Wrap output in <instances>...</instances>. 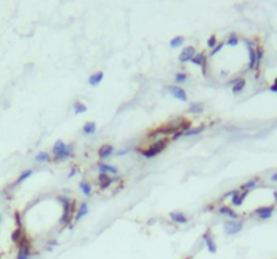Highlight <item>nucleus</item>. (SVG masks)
I'll use <instances>...</instances> for the list:
<instances>
[{
  "mask_svg": "<svg viewBox=\"0 0 277 259\" xmlns=\"http://www.w3.org/2000/svg\"><path fill=\"white\" fill-rule=\"evenodd\" d=\"M53 155H54V161L57 162L65 161L73 155V146L66 144L62 140H57L53 146Z\"/></svg>",
  "mask_w": 277,
  "mask_h": 259,
  "instance_id": "f257e3e1",
  "label": "nucleus"
},
{
  "mask_svg": "<svg viewBox=\"0 0 277 259\" xmlns=\"http://www.w3.org/2000/svg\"><path fill=\"white\" fill-rule=\"evenodd\" d=\"M168 144H169V139H168V138H165V139H158V140H156L154 143H152L147 148L141 150L139 153L142 154L145 158H154V157H157L160 153L164 151V150L168 147Z\"/></svg>",
  "mask_w": 277,
  "mask_h": 259,
  "instance_id": "f03ea898",
  "label": "nucleus"
},
{
  "mask_svg": "<svg viewBox=\"0 0 277 259\" xmlns=\"http://www.w3.org/2000/svg\"><path fill=\"white\" fill-rule=\"evenodd\" d=\"M57 200L60 202H62V208H64V213H62V216L60 219V223L64 225H66V224H69L70 223L72 216L75 215V201H70V200L68 197H65V196L64 197L58 196Z\"/></svg>",
  "mask_w": 277,
  "mask_h": 259,
  "instance_id": "7ed1b4c3",
  "label": "nucleus"
},
{
  "mask_svg": "<svg viewBox=\"0 0 277 259\" xmlns=\"http://www.w3.org/2000/svg\"><path fill=\"white\" fill-rule=\"evenodd\" d=\"M243 229V223L239 220H229L224 223V232L227 235H237Z\"/></svg>",
  "mask_w": 277,
  "mask_h": 259,
  "instance_id": "20e7f679",
  "label": "nucleus"
},
{
  "mask_svg": "<svg viewBox=\"0 0 277 259\" xmlns=\"http://www.w3.org/2000/svg\"><path fill=\"white\" fill-rule=\"evenodd\" d=\"M168 89H169V92H170L172 96H173L175 99H177V100H180V101H187V100H188L187 92H185V89L181 88V86H179V85H170V86H168Z\"/></svg>",
  "mask_w": 277,
  "mask_h": 259,
  "instance_id": "39448f33",
  "label": "nucleus"
},
{
  "mask_svg": "<svg viewBox=\"0 0 277 259\" xmlns=\"http://www.w3.org/2000/svg\"><path fill=\"white\" fill-rule=\"evenodd\" d=\"M203 242H204V244H206L207 250L211 254L216 252V244H215V239H214V236H212L211 229H207L206 232L203 234Z\"/></svg>",
  "mask_w": 277,
  "mask_h": 259,
  "instance_id": "423d86ee",
  "label": "nucleus"
},
{
  "mask_svg": "<svg viewBox=\"0 0 277 259\" xmlns=\"http://www.w3.org/2000/svg\"><path fill=\"white\" fill-rule=\"evenodd\" d=\"M195 54H196V50H195L193 46H185V47L183 49V51L180 53L179 60H180V62H183V63L191 62V60L193 58Z\"/></svg>",
  "mask_w": 277,
  "mask_h": 259,
  "instance_id": "0eeeda50",
  "label": "nucleus"
},
{
  "mask_svg": "<svg viewBox=\"0 0 277 259\" xmlns=\"http://www.w3.org/2000/svg\"><path fill=\"white\" fill-rule=\"evenodd\" d=\"M273 211H274V207L270 205V207H261V208H257L254 213L260 217L261 220H268L270 219L272 215H273Z\"/></svg>",
  "mask_w": 277,
  "mask_h": 259,
  "instance_id": "6e6552de",
  "label": "nucleus"
},
{
  "mask_svg": "<svg viewBox=\"0 0 277 259\" xmlns=\"http://www.w3.org/2000/svg\"><path fill=\"white\" fill-rule=\"evenodd\" d=\"M247 194H249L247 190H243V192L241 193L238 189H235L234 194H233V196H231V204H233L234 207H241V205H242V204H243L245 198L247 197Z\"/></svg>",
  "mask_w": 277,
  "mask_h": 259,
  "instance_id": "1a4fd4ad",
  "label": "nucleus"
},
{
  "mask_svg": "<svg viewBox=\"0 0 277 259\" xmlns=\"http://www.w3.org/2000/svg\"><path fill=\"white\" fill-rule=\"evenodd\" d=\"M112 154H114V147H112V144H108V143L102 144L97 150V155H99L100 159H107V158L111 157Z\"/></svg>",
  "mask_w": 277,
  "mask_h": 259,
  "instance_id": "9d476101",
  "label": "nucleus"
},
{
  "mask_svg": "<svg viewBox=\"0 0 277 259\" xmlns=\"http://www.w3.org/2000/svg\"><path fill=\"white\" fill-rule=\"evenodd\" d=\"M219 213L222 216H226V217H230L231 220H237L238 219V215L233 208L229 207V205H222L219 207Z\"/></svg>",
  "mask_w": 277,
  "mask_h": 259,
  "instance_id": "9b49d317",
  "label": "nucleus"
},
{
  "mask_svg": "<svg viewBox=\"0 0 277 259\" xmlns=\"http://www.w3.org/2000/svg\"><path fill=\"white\" fill-rule=\"evenodd\" d=\"M97 169H99V173H106V174H116L118 173V169L115 166L110 165V163H104V162L97 163Z\"/></svg>",
  "mask_w": 277,
  "mask_h": 259,
  "instance_id": "f8f14e48",
  "label": "nucleus"
},
{
  "mask_svg": "<svg viewBox=\"0 0 277 259\" xmlns=\"http://www.w3.org/2000/svg\"><path fill=\"white\" fill-rule=\"evenodd\" d=\"M169 217L172 219V221L177 223V224H187L188 223V217L183 212H170Z\"/></svg>",
  "mask_w": 277,
  "mask_h": 259,
  "instance_id": "ddd939ff",
  "label": "nucleus"
},
{
  "mask_svg": "<svg viewBox=\"0 0 277 259\" xmlns=\"http://www.w3.org/2000/svg\"><path fill=\"white\" fill-rule=\"evenodd\" d=\"M249 49V65H247V69L249 70H253L257 67V56H256V49L253 46H247Z\"/></svg>",
  "mask_w": 277,
  "mask_h": 259,
  "instance_id": "4468645a",
  "label": "nucleus"
},
{
  "mask_svg": "<svg viewBox=\"0 0 277 259\" xmlns=\"http://www.w3.org/2000/svg\"><path fill=\"white\" fill-rule=\"evenodd\" d=\"M97 184L100 185V188H108V186L112 184V178L110 177V174H106V173H99Z\"/></svg>",
  "mask_w": 277,
  "mask_h": 259,
  "instance_id": "2eb2a0df",
  "label": "nucleus"
},
{
  "mask_svg": "<svg viewBox=\"0 0 277 259\" xmlns=\"http://www.w3.org/2000/svg\"><path fill=\"white\" fill-rule=\"evenodd\" d=\"M103 78H104V73H103V72H96V73L91 74L88 77V84L91 86H97L103 81Z\"/></svg>",
  "mask_w": 277,
  "mask_h": 259,
  "instance_id": "dca6fc26",
  "label": "nucleus"
},
{
  "mask_svg": "<svg viewBox=\"0 0 277 259\" xmlns=\"http://www.w3.org/2000/svg\"><path fill=\"white\" fill-rule=\"evenodd\" d=\"M191 62H192L193 65H197V66H203V65H206V63H208L207 56L204 53H196L192 60H191Z\"/></svg>",
  "mask_w": 277,
  "mask_h": 259,
  "instance_id": "f3484780",
  "label": "nucleus"
},
{
  "mask_svg": "<svg viewBox=\"0 0 277 259\" xmlns=\"http://www.w3.org/2000/svg\"><path fill=\"white\" fill-rule=\"evenodd\" d=\"M246 86V80L245 78H237V80H234V84H233V93L234 94H238V93H241L243 90V88Z\"/></svg>",
  "mask_w": 277,
  "mask_h": 259,
  "instance_id": "a211bd4d",
  "label": "nucleus"
},
{
  "mask_svg": "<svg viewBox=\"0 0 277 259\" xmlns=\"http://www.w3.org/2000/svg\"><path fill=\"white\" fill-rule=\"evenodd\" d=\"M87 213H88V204L81 202V204H80V207H79V209H77L76 216H75V221L81 220L85 215H87Z\"/></svg>",
  "mask_w": 277,
  "mask_h": 259,
  "instance_id": "6ab92c4d",
  "label": "nucleus"
},
{
  "mask_svg": "<svg viewBox=\"0 0 277 259\" xmlns=\"http://www.w3.org/2000/svg\"><path fill=\"white\" fill-rule=\"evenodd\" d=\"M79 188H80L81 193H83L84 196L89 197L91 194H92V185H91L88 181H81V182L79 184Z\"/></svg>",
  "mask_w": 277,
  "mask_h": 259,
  "instance_id": "aec40b11",
  "label": "nucleus"
},
{
  "mask_svg": "<svg viewBox=\"0 0 277 259\" xmlns=\"http://www.w3.org/2000/svg\"><path fill=\"white\" fill-rule=\"evenodd\" d=\"M83 132L85 135H92L96 132V123L95 121H88L83 126Z\"/></svg>",
  "mask_w": 277,
  "mask_h": 259,
  "instance_id": "412c9836",
  "label": "nucleus"
},
{
  "mask_svg": "<svg viewBox=\"0 0 277 259\" xmlns=\"http://www.w3.org/2000/svg\"><path fill=\"white\" fill-rule=\"evenodd\" d=\"M73 110H75V113L76 115H81V113H85L88 111V108H87V105H85L84 103H81V101H75V104H73Z\"/></svg>",
  "mask_w": 277,
  "mask_h": 259,
  "instance_id": "4be33fe9",
  "label": "nucleus"
},
{
  "mask_svg": "<svg viewBox=\"0 0 277 259\" xmlns=\"http://www.w3.org/2000/svg\"><path fill=\"white\" fill-rule=\"evenodd\" d=\"M203 110H204L203 104H202V103H197V101L191 103V104H189V108H188V111H189L191 113H202Z\"/></svg>",
  "mask_w": 277,
  "mask_h": 259,
  "instance_id": "5701e85b",
  "label": "nucleus"
},
{
  "mask_svg": "<svg viewBox=\"0 0 277 259\" xmlns=\"http://www.w3.org/2000/svg\"><path fill=\"white\" fill-rule=\"evenodd\" d=\"M238 43H239V38L237 37V34H235V33H230L229 37H227L226 45H227V46H230V47H234V46H237Z\"/></svg>",
  "mask_w": 277,
  "mask_h": 259,
  "instance_id": "b1692460",
  "label": "nucleus"
},
{
  "mask_svg": "<svg viewBox=\"0 0 277 259\" xmlns=\"http://www.w3.org/2000/svg\"><path fill=\"white\" fill-rule=\"evenodd\" d=\"M50 159H52L50 154H49V153H46V151H41V153H38L37 155H35V161H37V162H39V163H43V162H49Z\"/></svg>",
  "mask_w": 277,
  "mask_h": 259,
  "instance_id": "393cba45",
  "label": "nucleus"
},
{
  "mask_svg": "<svg viewBox=\"0 0 277 259\" xmlns=\"http://www.w3.org/2000/svg\"><path fill=\"white\" fill-rule=\"evenodd\" d=\"M184 37L183 35H177V37H175V38H172L170 39V42H169V45H170V47H173V49H176V47H180L181 45L184 43Z\"/></svg>",
  "mask_w": 277,
  "mask_h": 259,
  "instance_id": "a878e982",
  "label": "nucleus"
},
{
  "mask_svg": "<svg viewBox=\"0 0 277 259\" xmlns=\"http://www.w3.org/2000/svg\"><path fill=\"white\" fill-rule=\"evenodd\" d=\"M33 170L31 169H27V170H25V171H22L20 173V175L18 177V180H16V182H15V185H18V184H20V182H23V181H26L29 177H31L33 175Z\"/></svg>",
  "mask_w": 277,
  "mask_h": 259,
  "instance_id": "bb28decb",
  "label": "nucleus"
},
{
  "mask_svg": "<svg viewBox=\"0 0 277 259\" xmlns=\"http://www.w3.org/2000/svg\"><path fill=\"white\" fill-rule=\"evenodd\" d=\"M257 186V180L256 178H253V180H249V181H246L245 184H242L241 185V189L242 190H252V189H254Z\"/></svg>",
  "mask_w": 277,
  "mask_h": 259,
  "instance_id": "cd10ccee",
  "label": "nucleus"
},
{
  "mask_svg": "<svg viewBox=\"0 0 277 259\" xmlns=\"http://www.w3.org/2000/svg\"><path fill=\"white\" fill-rule=\"evenodd\" d=\"M204 130V127L200 126V127H195V128H189L188 131L184 132V136H193V135H199Z\"/></svg>",
  "mask_w": 277,
  "mask_h": 259,
  "instance_id": "c85d7f7f",
  "label": "nucleus"
},
{
  "mask_svg": "<svg viewBox=\"0 0 277 259\" xmlns=\"http://www.w3.org/2000/svg\"><path fill=\"white\" fill-rule=\"evenodd\" d=\"M22 236H23V234H22V228H15V231H14L12 235H11V239L15 243H19L20 239H22Z\"/></svg>",
  "mask_w": 277,
  "mask_h": 259,
  "instance_id": "c756f323",
  "label": "nucleus"
},
{
  "mask_svg": "<svg viewBox=\"0 0 277 259\" xmlns=\"http://www.w3.org/2000/svg\"><path fill=\"white\" fill-rule=\"evenodd\" d=\"M188 80V76H187V73H176V76H175V81L177 84H183V83H185V81Z\"/></svg>",
  "mask_w": 277,
  "mask_h": 259,
  "instance_id": "7c9ffc66",
  "label": "nucleus"
},
{
  "mask_svg": "<svg viewBox=\"0 0 277 259\" xmlns=\"http://www.w3.org/2000/svg\"><path fill=\"white\" fill-rule=\"evenodd\" d=\"M216 45H218V38H216V35H215V34H212L211 37L207 39V46L212 50V49H215Z\"/></svg>",
  "mask_w": 277,
  "mask_h": 259,
  "instance_id": "2f4dec72",
  "label": "nucleus"
},
{
  "mask_svg": "<svg viewBox=\"0 0 277 259\" xmlns=\"http://www.w3.org/2000/svg\"><path fill=\"white\" fill-rule=\"evenodd\" d=\"M256 56H257V67H258V66H260V63H261V61H262V58H264V49L258 46L256 49Z\"/></svg>",
  "mask_w": 277,
  "mask_h": 259,
  "instance_id": "473e14b6",
  "label": "nucleus"
},
{
  "mask_svg": "<svg viewBox=\"0 0 277 259\" xmlns=\"http://www.w3.org/2000/svg\"><path fill=\"white\" fill-rule=\"evenodd\" d=\"M223 45H224L223 42H220V43H218V45H216V46H215V49H212V50H211V53H210V57H215V56H216V54H218V53H219V51H220V50H222V49H223Z\"/></svg>",
  "mask_w": 277,
  "mask_h": 259,
  "instance_id": "72a5a7b5",
  "label": "nucleus"
},
{
  "mask_svg": "<svg viewBox=\"0 0 277 259\" xmlns=\"http://www.w3.org/2000/svg\"><path fill=\"white\" fill-rule=\"evenodd\" d=\"M77 171H79V167H77V166H73V167L70 169V173L68 174V178H72L73 175H76V174H77Z\"/></svg>",
  "mask_w": 277,
  "mask_h": 259,
  "instance_id": "f704fd0d",
  "label": "nucleus"
},
{
  "mask_svg": "<svg viewBox=\"0 0 277 259\" xmlns=\"http://www.w3.org/2000/svg\"><path fill=\"white\" fill-rule=\"evenodd\" d=\"M16 259H30V255H29V254H26V252L19 251V254H18Z\"/></svg>",
  "mask_w": 277,
  "mask_h": 259,
  "instance_id": "c9c22d12",
  "label": "nucleus"
},
{
  "mask_svg": "<svg viewBox=\"0 0 277 259\" xmlns=\"http://www.w3.org/2000/svg\"><path fill=\"white\" fill-rule=\"evenodd\" d=\"M269 90H270V92H274V93H277V78L274 80V83L269 86Z\"/></svg>",
  "mask_w": 277,
  "mask_h": 259,
  "instance_id": "e433bc0d",
  "label": "nucleus"
},
{
  "mask_svg": "<svg viewBox=\"0 0 277 259\" xmlns=\"http://www.w3.org/2000/svg\"><path fill=\"white\" fill-rule=\"evenodd\" d=\"M270 180L273 181V182H277V173H273V174H270Z\"/></svg>",
  "mask_w": 277,
  "mask_h": 259,
  "instance_id": "4c0bfd02",
  "label": "nucleus"
},
{
  "mask_svg": "<svg viewBox=\"0 0 277 259\" xmlns=\"http://www.w3.org/2000/svg\"><path fill=\"white\" fill-rule=\"evenodd\" d=\"M273 197H274V201L277 202V192H274V193H273Z\"/></svg>",
  "mask_w": 277,
  "mask_h": 259,
  "instance_id": "58836bf2",
  "label": "nucleus"
},
{
  "mask_svg": "<svg viewBox=\"0 0 277 259\" xmlns=\"http://www.w3.org/2000/svg\"><path fill=\"white\" fill-rule=\"evenodd\" d=\"M0 223H2V216H0Z\"/></svg>",
  "mask_w": 277,
  "mask_h": 259,
  "instance_id": "ea45409f",
  "label": "nucleus"
},
{
  "mask_svg": "<svg viewBox=\"0 0 277 259\" xmlns=\"http://www.w3.org/2000/svg\"><path fill=\"white\" fill-rule=\"evenodd\" d=\"M185 259H191V256H188V258H185Z\"/></svg>",
  "mask_w": 277,
  "mask_h": 259,
  "instance_id": "a19ab883",
  "label": "nucleus"
}]
</instances>
